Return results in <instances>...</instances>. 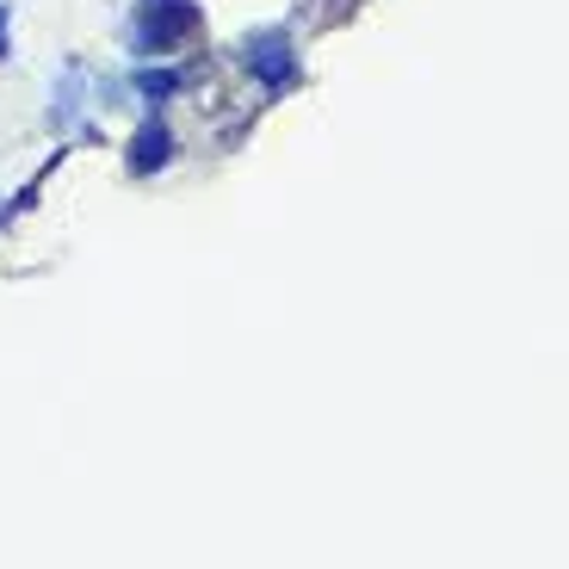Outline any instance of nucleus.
I'll list each match as a JSON object with an SVG mask.
<instances>
[{
    "mask_svg": "<svg viewBox=\"0 0 569 569\" xmlns=\"http://www.w3.org/2000/svg\"><path fill=\"white\" fill-rule=\"evenodd\" d=\"M168 149H173L168 130H161V124H142V130H137V149H130V168H137V173L161 168V161H168Z\"/></svg>",
    "mask_w": 569,
    "mask_h": 569,
    "instance_id": "obj_3",
    "label": "nucleus"
},
{
    "mask_svg": "<svg viewBox=\"0 0 569 569\" xmlns=\"http://www.w3.org/2000/svg\"><path fill=\"white\" fill-rule=\"evenodd\" d=\"M0 57H7V0H0Z\"/></svg>",
    "mask_w": 569,
    "mask_h": 569,
    "instance_id": "obj_5",
    "label": "nucleus"
},
{
    "mask_svg": "<svg viewBox=\"0 0 569 569\" xmlns=\"http://www.w3.org/2000/svg\"><path fill=\"white\" fill-rule=\"evenodd\" d=\"M199 0H137V50L168 57L173 43H186L199 31Z\"/></svg>",
    "mask_w": 569,
    "mask_h": 569,
    "instance_id": "obj_1",
    "label": "nucleus"
},
{
    "mask_svg": "<svg viewBox=\"0 0 569 569\" xmlns=\"http://www.w3.org/2000/svg\"><path fill=\"white\" fill-rule=\"evenodd\" d=\"M242 57H248V69H254L272 93H284V87L298 81V50H291V38H284V31H260V38H248Z\"/></svg>",
    "mask_w": 569,
    "mask_h": 569,
    "instance_id": "obj_2",
    "label": "nucleus"
},
{
    "mask_svg": "<svg viewBox=\"0 0 569 569\" xmlns=\"http://www.w3.org/2000/svg\"><path fill=\"white\" fill-rule=\"evenodd\" d=\"M142 93H156V100H161V93H173V87H180V74H142Z\"/></svg>",
    "mask_w": 569,
    "mask_h": 569,
    "instance_id": "obj_4",
    "label": "nucleus"
}]
</instances>
